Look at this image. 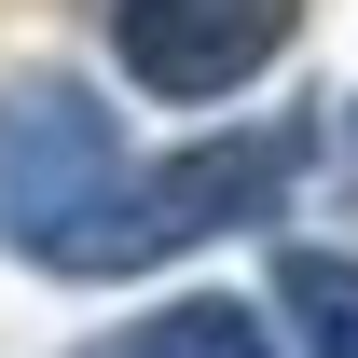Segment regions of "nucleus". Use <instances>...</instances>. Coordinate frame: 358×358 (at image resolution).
I'll use <instances>...</instances> for the list:
<instances>
[{"label": "nucleus", "instance_id": "f257e3e1", "mask_svg": "<svg viewBox=\"0 0 358 358\" xmlns=\"http://www.w3.org/2000/svg\"><path fill=\"white\" fill-rule=\"evenodd\" d=\"M303 166H317V110H275V124L193 138V152H166V166H124V193L69 234V262H55V275H152V262H179V248H207V234L289 207V179H303Z\"/></svg>", "mask_w": 358, "mask_h": 358}, {"label": "nucleus", "instance_id": "f03ea898", "mask_svg": "<svg viewBox=\"0 0 358 358\" xmlns=\"http://www.w3.org/2000/svg\"><path fill=\"white\" fill-rule=\"evenodd\" d=\"M110 193H124V124H110V96H83L69 69L0 83V248L69 262V234H83Z\"/></svg>", "mask_w": 358, "mask_h": 358}, {"label": "nucleus", "instance_id": "7ed1b4c3", "mask_svg": "<svg viewBox=\"0 0 358 358\" xmlns=\"http://www.w3.org/2000/svg\"><path fill=\"white\" fill-rule=\"evenodd\" d=\"M303 28V0H110L138 96H234L248 69H275Z\"/></svg>", "mask_w": 358, "mask_h": 358}, {"label": "nucleus", "instance_id": "20e7f679", "mask_svg": "<svg viewBox=\"0 0 358 358\" xmlns=\"http://www.w3.org/2000/svg\"><path fill=\"white\" fill-rule=\"evenodd\" d=\"M275 317L303 358H358V248H275Z\"/></svg>", "mask_w": 358, "mask_h": 358}, {"label": "nucleus", "instance_id": "39448f33", "mask_svg": "<svg viewBox=\"0 0 358 358\" xmlns=\"http://www.w3.org/2000/svg\"><path fill=\"white\" fill-rule=\"evenodd\" d=\"M138 358H275V317L221 303V289H193V303L138 317Z\"/></svg>", "mask_w": 358, "mask_h": 358}, {"label": "nucleus", "instance_id": "423d86ee", "mask_svg": "<svg viewBox=\"0 0 358 358\" xmlns=\"http://www.w3.org/2000/svg\"><path fill=\"white\" fill-rule=\"evenodd\" d=\"M83 358H138V331H124V345H83Z\"/></svg>", "mask_w": 358, "mask_h": 358}]
</instances>
